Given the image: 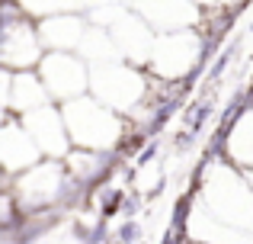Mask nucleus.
Here are the masks:
<instances>
[{
    "label": "nucleus",
    "instance_id": "20e7f679",
    "mask_svg": "<svg viewBox=\"0 0 253 244\" xmlns=\"http://www.w3.org/2000/svg\"><path fill=\"white\" fill-rule=\"evenodd\" d=\"M23 122H26V129H29V135L36 138V145L42 148L45 157H61L64 161L68 151L74 148L61 106L45 103V106H39V109H29V113H23Z\"/></svg>",
    "mask_w": 253,
    "mask_h": 244
},
{
    "label": "nucleus",
    "instance_id": "0eeeda50",
    "mask_svg": "<svg viewBox=\"0 0 253 244\" xmlns=\"http://www.w3.org/2000/svg\"><path fill=\"white\" fill-rule=\"evenodd\" d=\"M42 45L51 51H77L84 39V19L81 16H45L39 19Z\"/></svg>",
    "mask_w": 253,
    "mask_h": 244
},
{
    "label": "nucleus",
    "instance_id": "39448f33",
    "mask_svg": "<svg viewBox=\"0 0 253 244\" xmlns=\"http://www.w3.org/2000/svg\"><path fill=\"white\" fill-rule=\"evenodd\" d=\"M39 157H42V148H39L36 138L29 135L23 116H16L10 109V113H6V125H3V167H6V177L23 174L26 167L39 164Z\"/></svg>",
    "mask_w": 253,
    "mask_h": 244
},
{
    "label": "nucleus",
    "instance_id": "f257e3e1",
    "mask_svg": "<svg viewBox=\"0 0 253 244\" xmlns=\"http://www.w3.org/2000/svg\"><path fill=\"white\" fill-rule=\"evenodd\" d=\"M64 122H68L71 142L74 148H99L112 151L125 142V125L116 116V109H109L103 100H90V97H77V100L61 103Z\"/></svg>",
    "mask_w": 253,
    "mask_h": 244
},
{
    "label": "nucleus",
    "instance_id": "6e6552de",
    "mask_svg": "<svg viewBox=\"0 0 253 244\" xmlns=\"http://www.w3.org/2000/svg\"><path fill=\"white\" fill-rule=\"evenodd\" d=\"M109 244H122V241H109Z\"/></svg>",
    "mask_w": 253,
    "mask_h": 244
},
{
    "label": "nucleus",
    "instance_id": "423d86ee",
    "mask_svg": "<svg viewBox=\"0 0 253 244\" xmlns=\"http://www.w3.org/2000/svg\"><path fill=\"white\" fill-rule=\"evenodd\" d=\"M6 81V106L13 109V113H29V109H39L45 106V103H51V94L48 87H45L42 74H32V71H10L6 68L3 74Z\"/></svg>",
    "mask_w": 253,
    "mask_h": 244
},
{
    "label": "nucleus",
    "instance_id": "f03ea898",
    "mask_svg": "<svg viewBox=\"0 0 253 244\" xmlns=\"http://www.w3.org/2000/svg\"><path fill=\"white\" fill-rule=\"evenodd\" d=\"M93 90L109 109L122 113V109H138L151 94V74L128 68V64H103L96 77H90Z\"/></svg>",
    "mask_w": 253,
    "mask_h": 244
},
{
    "label": "nucleus",
    "instance_id": "7ed1b4c3",
    "mask_svg": "<svg viewBox=\"0 0 253 244\" xmlns=\"http://www.w3.org/2000/svg\"><path fill=\"white\" fill-rule=\"evenodd\" d=\"M39 74H42L45 87H48L51 100L55 103H68L84 97V90L90 87V74H86V64L71 51H48V55L39 61Z\"/></svg>",
    "mask_w": 253,
    "mask_h": 244
}]
</instances>
